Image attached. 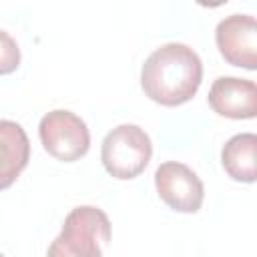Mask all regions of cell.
<instances>
[{
  "label": "cell",
  "mask_w": 257,
  "mask_h": 257,
  "mask_svg": "<svg viewBox=\"0 0 257 257\" xmlns=\"http://www.w3.org/2000/svg\"><path fill=\"white\" fill-rule=\"evenodd\" d=\"M255 153H257V135L239 133L231 137L221 149V163L225 173L233 181L253 183L255 181Z\"/></svg>",
  "instance_id": "obj_9"
},
{
  "label": "cell",
  "mask_w": 257,
  "mask_h": 257,
  "mask_svg": "<svg viewBox=\"0 0 257 257\" xmlns=\"http://www.w3.org/2000/svg\"><path fill=\"white\" fill-rule=\"evenodd\" d=\"M209 106L227 118H253L257 114V86L249 78L219 76L209 88Z\"/></svg>",
  "instance_id": "obj_7"
},
{
  "label": "cell",
  "mask_w": 257,
  "mask_h": 257,
  "mask_svg": "<svg viewBox=\"0 0 257 257\" xmlns=\"http://www.w3.org/2000/svg\"><path fill=\"white\" fill-rule=\"evenodd\" d=\"M203 80L199 54L183 42H167L153 50L141 68L143 92L163 106L189 102Z\"/></svg>",
  "instance_id": "obj_1"
},
{
  "label": "cell",
  "mask_w": 257,
  "mask_h": 257,
  "mask_svg": "<svg viewBox=\"0 0 257 257\" xmlns=\"http://www.w3.org/2000/svg\"><path fill=\"white\" fill-rule=\"evenodd\" d=\"M108 241L110 221L106 213L92 205H80L66 215L46 257H102V247Z\"/></svg>",
  "instance_id": "obj_2"
},
{
  "label": "cell",
  "mask_w": 257,
  "mask_h": 257,
  "mask_svg": "<svg viewBox=\"0 0 257 257\" xmlns=\"http://www.w3.org/2000/svg\"><path fill=\"white\" fill-rule=\"evenodd\" d=\"M155 187L161 201L179 213H197L205 199L203 181L183 163L167 161L155 171Z\"/></svg>",
  "instance_id": "obj_5"
},
{
  "label": "cell",
  "mask_w": 257,
  "mask_h": 257,
  "mask_svg": "<svg viewBox=\"0 0 257 257\" xmlns=\"http://www.w3.org/2000/svg\"><path fill=\"white\" fill-rule=\"evenodd\" d=\"M30 161L26 131L8 118H0V191L8 189Z\"/></svg>",
  "instance_id": "obj_8"
},
{
  "label": "cell",
  "mask_w": 257,
  "mask_h": 257,
  "mask_svg": "<svg viewBox=\"0 0 257 257\" xmlns=\"http://www.w3.org/2000/svg\"><path fill=\"white\" fill-rule=\"evenodd\" d=\"M38 135L44 151L64 163L78 161L90 149V133L86 122L66 108L46 112L40 118Z\"/></svg>",
  "instance_id": "obj_4"
},
{
  "label": "cell",
  "mask_w": 257,
  "mask_h": 257,
  "mask_svg": "<svg viewBox=\"0 0 257 257\" xmlns=\"http://www.w3.org/2000/svg\"><path fill=\"white\" fill-rule=\"evenodd\" d=\"M0 257H4V255H2V253H0Z\"/></svg>",
  "instance_id": "obj_11"
},
{
  "label": "cell",
  "mask_w": 257,
  "mask_h": 257,
  "mask_svg": "<svg viewBox=\"0 0 257 257\" xmlns=\"http://www.w3.org/2000/svg\"><path fill=\"white\" fill-rule=\"evenodd\" d=\"M215 42L221 56L239 68H257V22L251 14L225 16L215 28Z\"/></svg>",
  "instance_id": "obj_6"
},
{
  "label": "cell",
  "mask_w": 257,
  "mask_h": 257,
  "mask_svg": "<svg viewBox=\"0 0 257 257\" xmlns=\"http://www.w3.org/2000/svg\"><path fill=\"white\" fill-rule=\"evenodd\" d=\"M18 66H20L18 42L6 30H0V74H10Z\"/></svg>",
  "instance_id": "obj_10"
},
{
  "label": "cell",
  "mask_w": 257,
  "mask_h": 257,
  "mask_svg": "<svg viewBox=\"0 0 257 257\" xmlns=\"http://www.w3.org/2000/svg\"><path fill=\"white\" fill-rule=\"evenodd\" d=\"M153 157L151 137L139 124H118L102 139L100 161L114 179L128 181L139 177Z\"/></svg>",
  "instance_id": "obj_3"
}]
</instances>
